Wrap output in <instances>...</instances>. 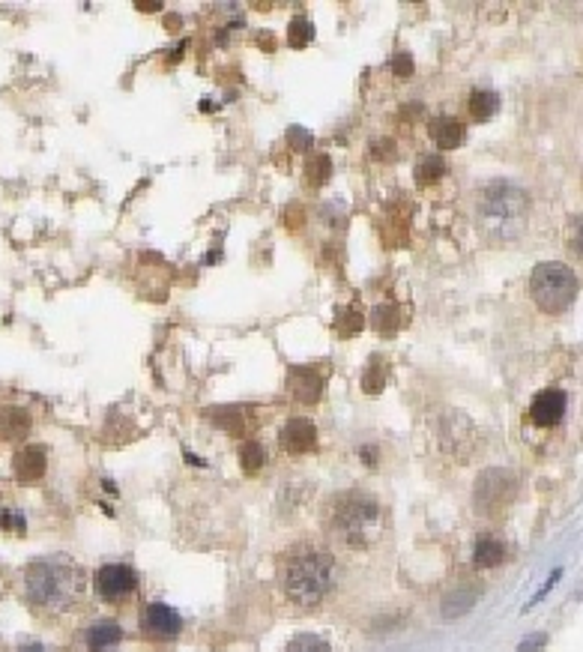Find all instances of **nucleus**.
<instances>
[{"instance_id": "20e7f679", "label": "nucleus", "mask_w": 583, "mask_h": 652, "mask_svg": "<svg viewBox=\"0 0 583 652\" xmlns=\"http://www.w3.org/2000/svg\"><path fill=\"white\" fill-rule=\"evenodd\" d=\"M332 536H338L350 548L371 545L383 530V509L368 494H344L335 500L332 518H329Z\"/></svg>"}, {"instance_id": "412c9836", "label": "nucleus", "mask_w": 583, "mask_h": 652, "mask_svg": "<svg viewBox=\"0 0 583 652\" xmlns=\"http://www.w3.org/2000/svg\"><path fill=\"white\" fill-rule=\"evenodd\" d=\"M285 652H332V647L317 635H296Z\"/></svg>"}, {"instance_id": "a878e982", "label": "nucleus", "mask_w": 583, "mask_h": 652, "mask_svg": "<svg viewBox=\"0 0 583 652\" xmlns=\"http://www.w3.org/2000/svg\"><path fill=\"white\" fill-rule=\"evenodd\" d=\"M3 524L9 527V530H18V533H24V518H18V515H3Z\"/></svg>"}, {"instance_id": "dca6fc26", "label": "nucleus", "mask_w": 583, "mask_h": 652, "mask_svg": "<svg viewBox=\"0 0 583 652\" xmlns=\"http://www.w3.org/2000/svg\"><path fill=\"white\" fill-rule=\"evenodd\" d=\"M476 599H479V593H476L473 587H458L455 593H449V596L443 599V617H446V620L464 617L467 611H473Z\"/></svg>"}, {"instance_id": "9d476101", "label": "nucleus", "mask_w": 583, "mask_h": 652, "mask_svg": "<svg viewBox=\"0 0 583 652\" xmlns=\"http://www.w3.org/2000/svg\"><path fill=\"white\" fill-rule=\"evenodd\" d=\"M279 443H282V449L291 452V455H305V452H311L314 443H317V428H314L311 419H302V416L288 419V422L282 425Z\"/></svg>"}, {"instance_id": "cd10ccee", "label": "nucleus", "mask_w": 583, "mask_h": 652, "mask_svg": "<svg viewBox=\"0 0 583 652\" xmlns=\"http://www.w3.org/2000/svg\"><path fill=\"white\" fill-rule=\"evenodd\" d=\"M291 141L296 147H305V144H311V135H305V132H299V129H293L291 132Z\"/></svg>"}, {"instance_id": "7ed1b4c3", "label": "nucleus", "mask_w": 583, "mask_h": 652, "mask_svg": "<svg viewBox=\"0 0 583 652\" xmlns=\"http://www.w3.org/2000/svg\"><path fill=\"white\" fill-rule=\"evenodd\" d=\"M24 590L27 599L36 608H48V611H66L78 602L81 596V572L54 557V560H39L30 563L24 572Z\"/></svg>"}, {"instance_id": "c85d7f7f", "label": "nucleus", "mask_w": 583, "mask_h": 652, "mask_svg": "<svg viewBox=\"0 0 583 652\" xmlns=\"http://www.w3.org/2000/svg\"><path fill=\"white\" fill-rule=\"evenodd\" d=\"M18 652H45L42 650V647H36V644H33V647H21V650Z\"/></svg>"}, {"instance_id": "9b49d317", "label": "nucleus", "mask_w": 583, "mask_h": 652, "mask_svg": "<svg viewBox=\"0 0 583 652\" xmlns=\"http://www.w3.org/2000/svg\"><path fill=\"white\" fill-rule=\"evenodd\" d=\"M288 386H291L293 398L302 404H314L323 395V377L314 368H291Z\"/></svg>"}, {"instance_id": "6e6552de", "label": "nucleus", "mask_w": 583, "mask_h": 652, "mask_svg": "<svg viewBox=\"0 0 583 652\" xmlns=\"http://www.w3.org/2000/svg\"><path fill=\"white\" fill-rule=\"evenodd\" d=\"M183 629V617L165 605V602H150L141 614V632L156 638V641H168V638H177Z\"/></svg>"}, {"instance_id": "b1692460", "label": "nucleus", "mask_w": 583, "mask_h": 652, "mask_svg": "<svg viewBox=\"0 0 583 652\" xmlns=\"http://www.w3.org/2000/svg\"><path fill=\"white\" fill-rule=\"evenodd\" d=\"M395 315H398V312L389 309V306H386V309H377V312H374V326H377L380 332H395L398 324H401V318H395Z\"/></svg>"}, {"instance_id": "5701e85b", "label": "nucleus", "mask_w": 583, "mask_h": 652, "mask_svg": "<svg viewBox=\"0 0 583 652\" xmlns=\"http://www.w3.org/2000/svg\"><path fill=\"white\" fill-rule=\"evenodd\" d=\"M383 380H386V371H383L380 359H371V365H368V371H365V377H362L365 389H368V392H380V389H383Z\"/></svg>"}, {"instance_id": "423d86ee", "label": "nucleus", "mask_w": 583, "mask_h": 652, "mask_svg": "<svg viewBox=\"0 0 583 652\" xmlns=\"http://www.w3.org/2000/svg\"><path fill=\"white\" fill-rule=\"evenodd\" d=\"M515 476L506 473V470H488L476 479V512L482 515H494V512H503L512 497H515Z\"/></svg>"}, {"instance_id": "ddd939ff", "label": "nucleus", "mask_w": 583, "mask_h": 652, "mask_svg": "<svg viewBox=\"0 0 583 652\" xmlns=\"http://www.w3.org/2000/svg\"><path fill=\"white\" fill-rule=\"evenodd\" d=\"M464 123L458 117H434L431 120V138L440 150H455L461 141H464Z\"/></svg>"}, {"instance_id": "2eb2a0df", "label": "nucleus", "mask_w": 583, "mask_h": 652, "mask_svg": "<svg viewBox=\"0 0 583 652\" xmlns=\"http://www.w3.org/2000/svg\"><path fill=\"white\" fill-rule=\"evenodd\" d=\"M503 560H506V545H503L500 539H491V536H485V539H479V542H476V548H473V563H476L479 569L500 566Z\"/></svg>"}, {"instance_id": "393cba45", "label": "nucleus", "mask_w": 583, "mask_h": 652, "mask_svg": "<svg viewBox=\"0 0 583 652\" xmlns=\"http://www.w3.org/2000/svg\"><path fill=\"white\" fill-rule=\"evenodd\" d=\"M545 644H548V635L536 632V635H527V638L518 644V650L515 652H542L545 650Z\"/></svg>"}, {"instance_id": "4468645a", "label": "nucleus", "mask_w": 583, "mask_h": 652, "mask_svg": "<svg viewBox=\"0 0 583 652\" xmlns=\"http://www.w3.org/2000/svg\"><path fill=\"white\" fill-rule=\"evenodd\" d=\"M120 641H123V629H120L114 620H99V623H93L90 632H87V647H90V652L111 650V647L120 644Z\"/></svg>"}, {"instance_id": "f03ea898", "label": "nucleus", "mask_w": 583, "mask_h": 652, "mask_svg": "<svg viewBox=\"0 0 583 652\" xmlns=\"http://www.w3.org/2000/svg\"><path fill=\"white\" fill-rule=\"evenodd\" d=\"M332 584H335V569H332L329 554L308 548V545H299L285 557L282 590L293 605H299V608L320 605L329 596Z\"/></svg>"}, {"instance_id": "f3484780", "label": "nucleus", "mask_w": 583, "mask_h": 652, "mask_svg": "<svg viewBox=\"0 0 583 652\" xmlns=\"http://www.w3.org/2000/svg\"><path fill=\"white\" fill-rule=\"evenodd\" d=\"M500 111V96L494 90H473L470 93V114L476 120H491Z\"/></svg>"}, {"instance_id": "aec40b11", "label": "nucleus", "mask_w": 583, "mask_h": 652, "mask_svg": "<svg viewBox=\"0 0 583 652\" xmlns=\"http://www.w3.org/2000/svg\"><path fill=\"white\" fill-rule=\"evenodd\" d=\"M0 428H3L6 437H24L27 428H30V416L24 410H6L0 416Z\"/></svg>"}, {"instance_id": "f257e3e1", "label": "nucleus", "mask_w": 583, "mask_h": 652, "mask_svg": "<svg viewBox=\"0 0 583 652\" xmlns=\"http://www.w3.org/2000/svg\"><path fill=\"white\" fill-rule=\"evenodd\" d=\"M530 222V195L512 180H491L476 195V225L494 240H518Z\"/></svg>"}, {"instance_id": "4be33fe9", "label": "nucleus", "mask_w": 583, "mask_h": 652, "mask_svg": "<svg viewBox=\"0 0 583 652\" xmlns=\"http://www.w3.org/2000/svg\"><path fill=\"white\" fill-rule=\"evenodd\" d=\"M311 36H314V30H311V21H305V18H293L291 30H288V39H291V45L302 48V45H308V42H311Z\"/></svg>"}, {"instance_id": "6ab92c4d", "label": "nucleus", "mask_w": 583, "mask_h": 652, "mask_svg": "<svg viewBox=\"0 0 583 652\" xmlns=\"http://www.w3.org/2000/svg\"><path fill=\"white\" fill-rule=\"evenodd\" d=\"M443 174H446V162H443L440 156H428V159H422L419 168H416V183H419V186H428V183H437Z\"/></svg>"}, {"instance_id": "0eeeda50", "label": "nucleus", "mask_w": 583, "mask_h": 652, "mask_svg": "<svg viewBox=\"0 0 583 652\" xmlns=\"http://www.w3.org/2000/svg\"><path fill=\"white\" fill-rule=\"evenodd\" d=\"M135 587H138V575L132 566L108 563L96 572V590L105 602H123L135 593Z\"/></svg>"}, {"instance_id": "bb28decb", "label": "nucleus", "mask_w": 583, "mask_h": 652, "mask_svg": "<svg viewBox=\"0 0 583 652\" xmlns=\"http://www.w3.org/2000/svg\"><path fill=\"white\" fill-rule=\"evenodd\" d=\"M410 69H413V63H410V57H407V54H401V57L395 60V72H398V75H407Z\"/></svg>"}, {"instance_id": "1a4fd4ad", "label": "nucleus", "mask_w": 583, "mask_h": 652, "mask_svg": "<svg viewBox=\"0 0 583 652\" xmlns=\"http://www.w3.org/2000/svg\"><path fill=\"white\" fill-rule=\"evenodd\" d=\"M566 407H569V398H566L563 389H545V392H539V395L533 398V404H530V419H533V425H539V428H554V425L563 422Z\"/></svg>"}, {"instance_id": "a211bd4d", "label": "nucleus", "mask_w": 583, "mask_h": 652, "mask_svg": "<svg viewBox=\"0 0 583 652\" xmlns=\"http://www.w3.org/2000/svg\"><path fill=\"white\" fill-rule=\"evenodd\" d=\"M240 461H243V470H246V473L261 470V467L267 464V449H264V443H258V440H243V443H240Z\"/></svg>"}, {"instance_id": "39448f33", "label": "nucleus", "mask_w": 583, "mask_h": 652, "mask_svg": "<svg viewBox=\"0 0 583 652\" xmlns=\"http://www.w3.org/2000/svg\"><path fill=\"white\" fill-rule=\"evenodd\" d=\"M578 273L560 261H545L530 276V297L545 315H563L578 303Z\"/></svg>"}, {"instance_id": "f8f14e48", "label": "nucleus", "mask_w": 583, "mask_h": 652, "mask_svg": "<svg viewBox=\"0 0 583 652\" xmlns=\"http://www.w3.org/2000/svg\"><path fill=\"white\" fill-rule=\"evenodd\" d=\"M45 467H48V461H45V449H42V446H24V449L15 455V476H18L21 482H36V479H42V476H45Z\"/></svg>"}]
</instances>
